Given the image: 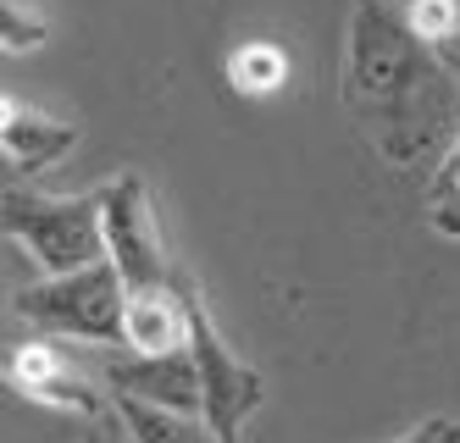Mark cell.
Segmentation results:
<instances>
[{
	"mask_svg": "<svg viewBox=\"0 0 460 443\" xmlns=\"http://www.w3.org/2000/svg\"><path fill=\"white\" fill-rule=\"evenodd\" d=\"M344 111L388 166L427 173L460 139V73L394 0H355L344 33Z\"/></svg>",
	"mask_w": 460,
	"mask_h": 443,
	"instance_id": "obj_1",
	"label": "cell"
},
{
	"mask_svg": "<svg viewBox=\"0 0 460 443\" xmlns=\"http://www.w3.org/2000/svg\"><path fill=\"white\" fill-rule=\"evenodd\" d=\"M12 311L50 338L128 350V283L111 255L94 266H78V271H50L45 283L17 288Z\"/></svg>",
	"mask_w": 460,
	"mask_h": 443,
	"instance_id": "obj_2",
	"label": "cell"
},
{
	"mask_svg": "<svg viewBox=\"0 0 460 443\" xmlns=\"http://www.w3.org/2000/svg\"><path fill=\"white\" fill-rule=\"evenodd\" d=\"M0 222H6V238H17L45 271H78V266L106 261L101 189L94 194H34L28 183H6Z\"/></svg>",
	"mask_w": 460,
	"mask_h": 443,
	"instance_id": "obj_3",
	"label": "cell"
},
{
	"mask_svg": "<svg viewBox=\"0 0 460 443\" xmlns=\"http://www.w3.org/2000/svg\"><path fill=\"white\" fill-rule=\"evenodd\" d=\"M183 299H189V350H194L200 388H206V421L222 432V443H239L250 416L267 404V377L244 355H234V344L217 332V322L206 311V294L189 271H183Z\"/></svg>",
	"mask_w": 460,
	"mask_h": 443,
	"instance_id": "obj_4",
	"label": "cell"
},
{
	"mask_svg": "<svg viewBox=\"0 0 460 443\" xmlns=\"http://www.w3.org/2000/svg\"><path fill=\"white\" fill-rule=\"evenodd\" d=\"M101 222H106V255L117 261L128 294H161L178 283L167 233L155 217V194L139 173H117L101 189Z\"/></svg>",
	"mask_w": 460,
	"mask_h": 443,
	"instance_id": "obj_5",
	"label": "cell"
},
{
	"mask_svg": "<svg viewBox=\"0 0 460 443\" xmlns=\"http://www.w3.org/2000/svg\"><path fill=\"white\" fill-rule=\"evenodd\" d=\"M106 388H111V399H145V404H161V411L206 416V388H200L194 350H172V355L117 350L106 360Z\"/></svg>",
	"mask_w": 460,
	"mask_h": 443,
	"instance_id": "obj_6",
	"label": "cell"
},
{
	"mask_svg": "<svg viewBox=\"0 0 460 443\" xmlns=\"http://www.w3.org/2000/svg\"><path fill=\"white\" fill-rule=\"evenodd\" d=\"M6 383H12L22 399L50 404V411H67V416H84V421H101V416H106L101 383H94L61 344H22V350H12Z\"/></svg>",
	"mask_w": 460,
	"mask_h": 443,
	"instance_id": "obj_7",
	"label": "cell"
},
{
	"mask_svg": "<svg viewBox=\"0 0 460 443\" xmlns=\"http://www.w3.org/2000/svg\"><path fill=\"white\" fill-rule=\"evenodd\" d=\"M0 150H6V178H40L45 166L67 161L78 150V122L50 117L28 100H0Z\"/></svg>",
	"mask_w": 460,
	"mask_h": 443,
	"instance_id": "obj_8",
	"label": "cell"
},
{
	"mask_svg": "<svg viewBox=\"0 0 460 443\" xmlns=\"http://www.w3.org/2000/svg\"><path fill=\"white\" fill-rule=\"evenodd\" d=\"M128 350H139V355L189 350L183 266H178V283H172V288H161V294H128Z\"/></svg>",
	"mask_w": 460,
	"mask_h": 443,
	"instance_id": "obj_9",
	"label": "cell"
},
{
	"mask_svg": "<svg viewBox=\"0 0 460 443\" xmlns=\"http://www.w3.org/2000/svg\"><path fill=\"white\" fill-rule=\"evenodd\" d=\"M117 416L134 443H222V432L206 416L161 411V404H145V399H117Z\"/></svg>",
	"mask_w": 460,
	"mask_h": 443,
	"instance_id": "obj_10",
	"label": "cell"
},
{
	"mask_svg": "<svg viewBox=\"0 0 460 443\" xmlns=\"http://www.w3.org/2000/svg\"><path fill=\"white\" fill-rule=\"evenodd\" d=\"M427 217L444 238H460V139L444 150V161L427 178Z\"/></svg>",
	"mask_w": 460,
	"mask_h": 443,
	"instance_id": "obj_11",
	"label": "cell"
},
{
	"mask_svg": "<svg viewBox=\"0 0 460 443\" xmlns=\"http://www.w3.org/2000/svg\"><path fill=\"white\" fill-rule=\"evenodd\" d=\"M227 78H234L244 94H272V89H283V78H288V61H283V50H272V45H244L234 61H227Z\"/></svg>",
	"mask_w": 460,
	"mask_h": 443,
	"instance_id": "obj_12",
	"label": "cell"
},
{
	"mask_svg": "<svg viewBox=\"0 0 460 443\" xmlns=\"http://www.w3.org/2000/svg\"><path fill=\"white\" fill-rule=\"evenodd\" d=\"M50 40V22L34 12V0H0V45L6 56H28Z\"/></svg>",
	"mask_w": 460,
	"mask_h": 443,
	"instance_id": "obj_13",
	"label": "cell"
},
{
	"mask_svg": "<svg viewBox=\"0 0 460 443\" xmlns=\"http://www.w3.org/2000/svg\"><path fill=\"white\" fill-rule=\"evenodd\" d=\"M394 443H460V421H449V416H427V421H416L411 432H400Z\"/></svg>",
	"mask_w": 460,
	"mask_h": 443,
	"instance_id": "obj_14",
	"label": "cell"
},
{
	"mask_svg": "<svg viewBox=\"0 0 460 443\" xmlns=\"http://www.w3.org/2000/svg\"><path fill=\"white\" fill-rule=\"evenodd\" d=\"M444 56H449V66H455V73H460V33H455V45H449Z\"/></svg>",
	"mask_w": 460,
	"mask_h": 443,
	"instance_id": "obj_15",
	"label": "cell"
}]
</instances>
